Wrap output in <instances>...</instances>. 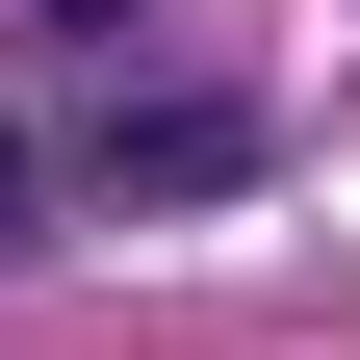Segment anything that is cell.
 <instances>
[{
    "instance_id": "obj_3",
    "label": "cell",
    "mask_w": 360,
    "mask_h": 360,
    "mask_svg": "<svg viewBox=\"0 0 360 360\" xmlns=\"http://www.w3.org/2000/svg\"><path fill=\"white\" fill-rule=\"evenodd\" d=\"M26 26H129V0H26Z\"/></svg>"
},
{
    "instance_id": "obj_1",
    "label": "cell",
    "mask_w": 360,
    "mask_h": 360,
    "mask_svg": "<svg viewBox=\"0 0 360 360\" xmlns=\"http://www.w3.org/2000/svg\"><path fill=\"white\" fill-rule=\"evenodd\" d=\"M77 180H103V206H232V180H257V103L155 77V103H103V129H77Z\"/></svg>"
},
{
    "instance_id": "obj_2",
    "label": "cell",
    "mask_w": 360,
    "mask_h": 360,
    "mask_svg": "<svg viewBox=\"0 0 360 360\" xmlns=\"http://www.w3.org/2000/svg\"><path fill=\"white\" fill-rule=\"evenodd\" d=\"M26 232H52V155H26V129H0V257H26Z\"/></svg>"
}]
</instances>
